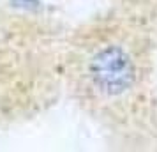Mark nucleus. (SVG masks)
I'll use <instances>...</instances> for the list:
<instances>
[{"mask_svg":"<svg viewBox=\"0 0 157 152\" xmlns=\"http://www.w3.org/2000/svg\"><path fill=\"white\" fill-rule=\"evenodd\" d=\"M94 83L108 94H120L134 81V65L120 46H106L90 62Z\"/></svg>","mask_w":157,"mask_h":152,"instance_id":"f257e3e1","label":"nucleus"}]
</instances>
